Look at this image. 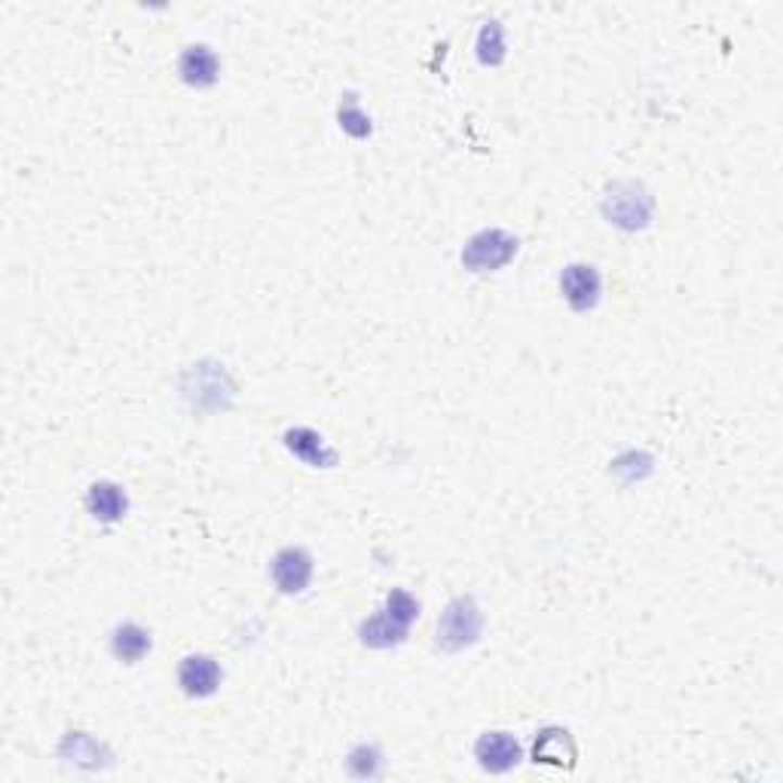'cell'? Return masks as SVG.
I'll return each mask as SVG.
<instances>
[{
  "mask_svg": "<svg viewBox=\"0 0 783 783\" xmlns=\"http://www.w3.org/2000/svg\"><path fill=\"white\" fill-rule=\"evenodd\" d=\"M477 59L480 65H499L505 59V28L499 18H487L477 31Z\"/></svg>",
  "mask_w": 783,
  "mask_h": 783,
  "instance_id": "5bb4252c",
  "label": "cell"
},
{
  "mask_svg": "<svg viewBox=\"0 0 783 783\" xmlns=\"http://www.w3.org/2000/svg\"><path fill=\"white\" fill-rule=\"evenodd\" d=\"M358 637H361V643L371 649H392L398 646V643H405L408 640V628L401 625V621H395L386 609H380L374 613L371 618H364L361 621V628H358Z\"/></svg>",
  "mask_w": 783,
  "mask_h": 783,
  "instance_id": "7c38bea8",
  "label": "cell"
},
{
  "mask_svg": "<svg viewBox=\"0 0 783 783\" xmlns=\"http://www.w3.org/2000/svg\"><path fill=\"white\" fill-rule=\"evenodd\" d=\"M603 215L621 230H643L652 218V196L637 181H615L603 196Z\"/></svg>",
  "mask_w": 783,
  "mask_h": 783,
  "instance_id": "7a4b0ae2",
  "label": "cell"
},
{
  "mask_svg": "<svg viewBox=\"0 0 783 783\" xmlns=\"http://www.w3.org/2000/svg\"><path fill=\"white\" fill-rule=\"evenodd\" d=\"M532 759L536 762H545V766L557 768H573L576 766V744L566 729H545L539 732L536 744H532Z\"/></svg>",
  "mask_w": 783,
  "mask_h": 783,
  "instance_id": "8fae6325",
  "label": "cell"
},
{
  "mask_svg": "<svg viewBox=\"0 0 783 783\" xmlns=\"http://www.w3.org/2000/svg\"><path fill=\"white\" fill-rule=\"evenodd\" d=\"M285 447L297 460H304L312 468H334L337 465V453L324 444V438L316 428L297 426L285 432Z\"/></svg>",
  "mask_w": 783,
  "mask_h": 783,
  "instance_id": "9c48e42d",
  "label": "cell"
},
{
  "mask_svg": "<svg viewBox=\"0 0 783 783\" xmlns=\"http://www.w3.org/2000/svg\"><path fill=\"white\" fill-rule=\"evenodd\" d=\"M600 273L591 264H569L561 273V291L566 297V304L576 309V312H588L596 307L600 300Z\"/></svg>",
  "mask_w": 783,
  "mask_h": 783,
  "instance_id": "277c9868",
  "label": "cell"
},
{
  "mask_svg": "<svg viewBox=\"0 0 783 783\" xmlns=\"http://www.w3.org/2000/svg\"><path fill=\"white\" fill-rule=\"evenodd\" d=\"M383 609H386V613H389L395 621H401L405 628H410V625L420 618V603H416V600H413L408 591H401V588L389 591V596H386V606H383Z\"/></svg>",
  "mask_w": 783,
  "mask_h": 783,
  "instance_id": "2e32d148",
  "label": "cell"
},
{
  "mask_svg": "<svg viewBox=\"0 0 783 783\" xmlns=\"http://www.w3.org/2000/svg\"><path fill=\"white\" fill-rule=\"evenodd\" d=\"M341 126L349 132L352 138H364L371 136V117L358 107V95H343L341 102Z\"/></svg>",
  "mask_w": 783,
  "mask_h": 783,
  "instance_id": "9a60e30c",
  "label": "cell"
},
{
  "mask_svg": "<svg viewBox=\"0 0 783 783\" xmlns=\"http://www.w3.org/2000/svg\"><path fill=\"white\" fill-rule=\"evenodd\" d=\"M480 630H484V613H480L475 596H453L438 618L435 643L441 652H462V649L475 646Z\"/></svg>",
  "mask_w": 783,
  "mask_h": 783,
  "instance_id": "6da1fadb",
  "label": "cell"
},
{
  "mask_svg": "<svg viewBox=\"0 0 783 783\" xmlns=\"http://www.w3.org/2000/svg\"><path fill=\"white\" fill-rule=\"evenodd\" d=\"M312 579V557L304 548H282L273 557V581L282 594H300Z\"/></svg>",
  "mask_w": 783,
  "mask_h": 783,
  "instance_id": "52a82bcc",
  "label": "cell"
},
{
  "mask_svg": "<svg viewBox=\"0 0 783 783\" xmlns=\"http://www.w3.org/2000/svg\"><path fill=\"white\" fill-rule=\"evenodd\" d=\"M111 649H114V655H117L119 662L136 665L151 652V633L141 625H136V621H123L111 633Z\"/></svg>",
  "mask_w": 783,
  "mask_h": 783,
  "instance_id": "4fadbf2b",
  "label": "cell"
},
{
  "mask_svg": "<svg viewBox=\"0 0 783 783\" xmlns=\"http://www.w3.org/2000/svg\"><path fill=\"white\" fill-rule=\"evenodd\" d=\"M221 667L211 655H188L178 667V685L190 698H208L221 685Z\"/></svg>",
  "mask_w": 783,
  "mask_h": 783,
  "instance_id": "5b68a950",
  "label": "cell"
},
{
  "mask_svg": "<svg viewBox=\"0 0 783 783\" xmlns=\"http://www.w3.org/2000/svg\"><path fill=\"white\" fill-rule=\"evenodd\" d=\"M514 255H517V236H511L509 230L490 227V230H480L465 242L462 264L472 273H487V270L505 267Z\"/></svg>",
  "mask_w": 783,
  "mask_h": 783,
  "instance_id": "3957f363",
  "label": "cell"
},
{
  "mask_svg": "<svg viewBox=\"0 0 783 783\" xmlns=\"http://www.w3.org/2000/svg\"><path fill=\"white\" fill-rule=\"evenodd\" d=\"M376 766H380V753L374 747H368V744H361V747L349 753V771L356 778H374Z\"/></svg>",
  "mask_w": 783,
  "mask_h": 783,
  "instance_id": "e0dca14e",
  "label": "cell"
},
{
  "mask_svg": "<svg viewBox=\"0 0 783 783\" xmlns=\"http://www.w3.org/2000/svg\"><path fill=\"white\" fill-rule=\"evenodd\" d=\"M86 509H89V514H92L95 521L114 524V521H119V517L126 514L129 499L123 493V487L114 484V480H95V484L89 487V493H86Z\"/></svg>",
  "mask_w": 783,
  "mask_h": 783,
  "instance_id": "30bf717a",
  "label": "cell"
},
{
  "mask_svg": "<svg viewBox=\"0 0 783 783\" xmlns=\"http://www.w3.org/2000/svg\"><path fill=\"white\" fill-rule=\"evenodd\" d=\"M475 756L484 771L490 774H505L511 768L521 762V744L514 741V734L509 732H487L480 734V741L475 744Z\"/></svg>",
  "mask_w": 783,
  "mask_h": 783,
  "instance_id": "8992f818",
  "label": "cell"
},
{
  "mask_svg": "<svg viewBox=\"0 0 783 783\" xmlns=\"http://www.w3.org/2000/svg\"><path fill=\"white\" fill-rule=\"evenodd\" d=\"M178 74H181V80L188 86L205 89V86H211L218 80L221 62H218V55H215L211 47H205V43H190L188 50L178 55Z\"/></svg>",
  "mask_w": 783,
  "mask_h": 783,
  "instance_id": "ba28073f",
  "label": "cell"
}]
</instances>
